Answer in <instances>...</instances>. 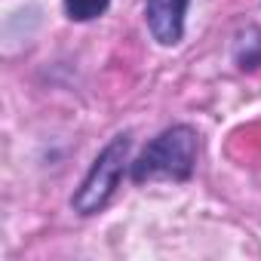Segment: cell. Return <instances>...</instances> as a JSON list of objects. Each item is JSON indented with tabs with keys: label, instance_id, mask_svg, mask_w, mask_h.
Returning a JSON list of instances; mask_svg holds the SVG:
<instances>
[{
	"label": "cell",
	"instance_id": "5",
	"mask_svg": "<svg viewBox=\"0 0 261 261\" xmlns=\"http://www.w3.org/2000/svg\"><path fill=\"white\" fill-rule=\"evenodd\" d=\"M65 4V16L71 22H95L108 13L111 0H62Z\"/></svg>",
	"mask_w": 261,
	"mask_h": 261
},
{
	"label": "cell",
	"instance_id": "4",
	"mask_svg": "<svg viewBox=\"0 0 261 261\" xmlns=\"http://www.w3.org/2000/svg\"><path fill=\"white\" fill-rule=\"evenodd\" d=\"M233 62L240 71L261 68V28L258 25H249L233 37Z\"/></svg>",
	"mask_w": 261,
	"mask_h": 261
},
{
	"label": "cell",
	"instance_id": "3",
	"mask_svg": "<svg viewBox=\"0 0 261 261\" xmlns=\"http://www.w3.org/2000/svg\"><path fill=\"white\" fill-rule=\"evenodd\" d=\"M191 0H145V25L160 46H178L185 40Z\"/></svg>",
	"mask_w": 261,
	"mask_h": 261
},
{
	"label": "cell",
	"instance_id": "2",
	"mask_svg": "<svg viewBox=\"0 0 261 261\" xmlns=\"http://www.w3.org/2000/svg\"><path fill=\"white\" fill-rule=\"evenodd\" d=\"M129 154H133V136H129V133H117L98 151V157L92 160V166L86 169L83 181L77 185V191L71 197V209L77 215H83V218L98 215L114 200L123 175L129 172V166H133Z\"/></svg>",
	"mask_w": 261,
	"mask_h": 261
},
{
	"label": "cell",
	"instance_id": "1",
	"mask_svg": "<svg viewBox=\"0 0 261 261\" xmlns=\"http://www.w3.org/2000/svg\"><path fill=\"white\" fill-rule=\"evenodd\" d=\"M200 157V136L188 123L166 126L157 133L142 154L129 166V178L136 185H151V181H191Z\"/></svg>",
	"mask_w": 261,
	"mask_h": 261
}]
</instances>
